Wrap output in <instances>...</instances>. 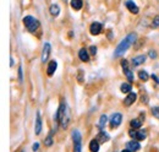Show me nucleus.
Returning a JSON list of instances; mask_svg holds the SVG:
<instances>
[{
	"mask_svg": "<svg viewBox=\"0 0 159 152\" xmlns=\"http://www.w3.org/2000/svg\"><path fill=\"white\" fill-rule=\"evenodd\" d=\"M89 151L91 152H98L99 151V141L97 139L92 140L89 142Z\"/></svg>",
	"mask_w": 159,
	"mask_h": 152,
	"instance_id": "nucleus-15",
	"label": "nucleus"
},
{
	"mask_svg": "<svg viewBox=\"0 0 159 152\" xmlns=\"http://www.w3.org/2000/svg\"><path fill=\"white\" fill-rule=\"evenodd\" d=\"M148 55L152 58V59H156L157 58V53L154 52V50H149V53H148Z\"/></svg>",
	"mask_w": 159,
	"mask_h": 152,
	"instance_id": "nucleus-28",
	"label": "nucleus"
},
{
	"mask_svg": "<svg viewBox=\"0 0 159 152\" xmlns=\"http://www.w3.org/2000/svg\"><path fill=\"white\" fill-rule=\"evenodd\" d=\"M152 78H153V80H154L157 83H159V78L157 77V75H152Z\"/></svg>",
	"mask_w": 159,
	"mask_h": 152,
	"instance_id": "nucleus-31",
	"label": "nucleus"
},
{
	"mask_svg": "<svg viewBox=\"0 0 159 152\" xmlns=\"http://www.w3.org/2000/svg\"><path fill=\"white\" fill-rule=\"evenodd\" d=\"M79 57L80 59L82 60V61H88L89 60V55H88V52L84 49V48H82V49H80V52H79Z\"/></svg>",
	"mask_w": 159,
	"mask_h": 152,
	"instance_id": "nucleus-16",
	"label": "nucleus"
},
{
	"mask_svg": "<svg viewBox=\"0 0 159 152\" xmlns=\"http://www.w3.org/2000/svg\"><path fill=\"white\" fill-rule=\"evenodd\" d=\"M53 135H54V130H52L49 135L45 137V140H44V144H45V146H52L53 145Z\"/></svg>",
	"mask_w": 159,
	"mask_h": 152,
	"instance_id": "nucleus-19",
	"label": "nucleus"
},
{
	"mask_svg": "<svg viewBox=\"0 0 159 152\" xmlns=\"http://www.w3.org/2000/svg\"><path fill=\"white\" fill-rule=\"evenodd\" d=\"M152 27H153V28H157V27H159V15H157V16L154 17L153 22H152Z\"/></svg>",
	"mask_w": 159,
	"mask_h": 152,
	"instance_id": "nucleus-25",
	"label": "nucleus"
},
{
	"mask_svg": "<svg viewBox=\"0 0 159 152\" xmlns=\"http://www.w3.org/2000/svg\"><path fill=\"white\" fill-rule=\"evenodd\" d=\"M126 149L127 150H130L131 152H137L141 149V145H139V141H136V140H131V141H127L126 142Z\"/></svg>",
	"mask_w": 159,
	"mask_h": 152,
	"instance_id": "nucleus-6",
	"label": "nucleus"
},
{
	"mask_svg": "<svg viewBox=\"0 0 159 152\" xmlns=\"http://www.w3.org/2000/svg\"><path fill=\"white\" fill-rule=\"evenodd\" d=\"M72 141H74V152L82 151V135L77 129L72 131Z\"/></svg>",
	"mask_w": 159,
	"mask_h": 152,
	"instance_id": "nucleus-3",
	"label": "nucleus"
},
{
	"mask_svg": "<svg viewBox=\"0 0 159 152\" xmlns=\"http://www.w3.org/2000/svg\"><path fill=\"white\" fill-rule=\"evenodd\" d=\"M130 125H131L132 129H139L141 125H142V123H141V120H139V119H134V120L130 121Z\"/></svg>",
	"mask_w": 159,
	"mask_h": 152,
	"instance_id": "nucleus-22",
	"label": "nucleus"
},
{
	"mask_svg": "<svg viewBox=\"0 0 159 152\" xmlns=\"http://www.w3.org/2000/svg\"><path fill=\"white\" fill-rule=\"evenodd\" d=\"M122 152H131L130 150H127V149H125V150H122Z\"/></svg>",
	"mask_w": 159,
	"mask_h": 152,
	"instance_id": "nucleus-32",
	"label": "nucleus"
},
{
	"mask_svg": "<svg viewBox=\"0 0 159 152\" xmlns=\"http://www.w3.org/2000/svg\"><path fill=\"white\" fill-rule=\"evenodd\" d=\"M136 39H137V35H136V33H130V35H127V36L118 44V47H116V49H115V52H114V57H120V55H122V54L136 42Z\"/></svg>",
	"mask_w": 159,
	"mask_h": 152,
	"instance_id": "nucleus-1",
	"label": "nucleus"
},
{
	"mask_svg": "<svg viewBox=\"0 0 159 152\" xmlns=\"http://www.w3.org/2000/svg\"><path fill=\"white\" fill-rule=\"evenodd\" d=\"M89 49H91V53H92L93 55H96V53H97V48H96L94 45H92V47H91Z\"/></svg>",
	"mask_w": 159,
	"mask_h": 152,
	"instance_id": "nucleus-30",
	"label": "nucleus"
},
{
	"mask_svg": "<svg viewBox=\"0 0 159 152\" xmlns=\"http://www.w3.org/2000/svg\"><path fill=\"white\" fill-rule=\"evenodd\" d=\"M32 150H33L34 152L38 151V150H39V142H34L33 146H32Z\"/></svg>",
	"mask_w": 159,
	"mask_h": 152,
	"instance_id": "nucleus-27",
	"label": "nucleus"
},
{
	"mask_svg": "<svg viewBox=\"0 0 159 152\" xmlns=\"http://www.w3.org/2000/svg\"><path fill=\"white\" fill-rule=\"evenodd\" d=\"M50 44L47 42L44 43V47H43V52H42V63H45L48 59H49V54H50Z\"/></svg>",
	"mask_w": 159,
	"mask_h": 152,
	"instance_id": "nucleus-8",
	"label": "nucleus"
},
{
	"mask_svg": "<svg viewBox=\"0 0 159 152\" xmlns=\"http://www.w3.org/2000/svg\"><path fill=\"white\" fill-rule=\"evenodd\" d=\"M42 131V118H40V112H37V118H36V128H34V133L36 135H39Z\"/></svg>",
	"mask_w": 159,
	"mask_h": 152,
	"instance_id": "nucleus-11",
	"label": "nucleus"
},
{
	"mask_svg": "<svg viewBox=\"0 0 159 152\" xmlns=\"http://www.w3.org/2000/svg\"><path fill=\"white\" fill-rule=\"evenodd\" d=\"M146 136H147V134L144 133V131H142V130H139V131L136 133V139L139 140V141L144 140V139H146Z\"/></svg>",
	"mask_w": 159,
	"mask_h": 152,
	"instance_id": "nucleus-23",
	"label": "nucleus"
},
{
	"mask_svg": "<svg viewBox=\"0 0 159 152\" xmlns=\"http://www.w3.org/2000/svg\"><path fill=\"white\" fill-rule=\"evenodd\" d=\"M50 14H52L53 16H58V15L60 14L59 5H57V4H53V5L50 6Z\"/></svg>",
	"mask_w": 159,
	"mask_h": 152,
	"instance_id": "nucleus-20",
	"label": "nucleus"
},
{
	"mask_svg": "<svg viewBox=\"0 0 159 152\" xmlns=\"http://www.w3.org/2000/svg\"><path fill=\"white\" fill-rule=\"evenodd\" d=\"M158 108H159V107H158Z\"/></svg>",
	"mask_w": 159,
	"mask_h": 152,
	"instance_id": "nucleus-33",
	"label": "nucleus"
},
{
	"mask_svg": "<svg viewBox=\"0 0 159 152\" xmlns=\"http://www.w3.org/2000/svg\"><path fill=\"white\" fill-rule=\"evenodd\" d=\"M96 139L99 141V144H104V142H108L110 137H109V135H108L107 133H104L103 130H100V133L97 135V137H96Z\"/></svg>",
	"mask_w": 159,
	"mask_h": 152,
	"instance_id": "nucleus-13",
	"label": "nucleus"
},
{
	"mask_svg": "<svg viewBox=\"0 0 159 152\" xmlns=\"http://www.w3.org/2000/svg\"><path fill=\"white\" fill-rule=\"evenodd\" d=\"M126 7L130 10V12H132V14H139V6H137L132 0L126 1Z\"/></svg>",
	"mask_w": 159,
	"mask_h": 152,
	"instance_id": "nucleus-10",
	"label": "nucleus"
},
{
	"mask_svg": "<svg viewBox=\"0 0 159 152\" xmlns=\"http://www.w3.org/2000/svg\"><path fill=\"white\" fill-rule=\"evenodd\" d=\"M19 80H20V82H22V80H23V76H22V66L19 68Z\"/></svg>",
	"mask_w": 159,
	"mask_h": 152,
	"instance_id": "nucleus-29",
	"label": "nucleus"
},
{
	"mask_svg": "<svg viewBox=\"0 0 159 152\" xmlns=\"http://www.w3.org/2000/svg\"><path fill=\"white\" fill-rule=\"evenodd\" d=\"M107 120H108L107 115H105V114H103V115L100 116L99 123H98V128H99V130H103V129H104V126H105V124H107Z\"/></svg>",
	"mask_w": 159,
	"mask_h": 152,
	"instance_id": "nucleus-21",
	"label": "nucleus"
},
{
	"mask_svg": "<svg viewBox=\"0 0 159 152\" xmlns=\"http://www.w3.org/2000/svg\"><path fill=\"white\" fill-rule=\"evenodd\" d=\"M121 121H122V115H121V113L113 114L111 118H110V126H111V129L118 128L120 124H121Z\"/></svg>",
	"mask_w": 159,
	"mask_h": 152,
	"instance_id": "nucleus-5",
	"label": "nucleus"
},
{
	"mask_svg": "<svg viewBox=\"0 0 159 152\" xmlns=\"http://www.w3.org/2000/svg\"><path fill=\"white\" fill-rule=\"evenodd\" d=\"M57 66H58V64H57V61L55 60H52L49 64H48V69H47V74L49 76H52L54 73H55V70H57Z\"/></svg>",
	"mask_w": 159,
	"mask_h": 152,
	"instance_id": "nucleus-12",
	"label": "nucleus"
},
{
	"mask_svg": "<svg viewBox=\"0 0 159 152\" xmlns=\"http://www.w3.org/2000/svg\"><path fill=\"white\" fill-rule=\"evenodd\" d=\"M131 88H132V86H131L130 82H125V83H122L120 86V90H121L122 93H130L131 92Z\"/></svg>",
	"mask_w": 159,
	"mask_h": 152,
	"instance_id": "nucleus-17",
	"label": "nucleus"
},
{
	"mask_svg": "<svg viewBox=\"0 0 159 152\" xmlns=\"http://www.w3.org/2000/svg\"><path fill=\"white\" fill-rule=\"evenodd\" d=\"M136 98H137V95H136L135 92H130V93L127 95V97L124 99V104H125L126 107H130L131 104H134V103H135Z\"/></svg>",
	"mask_w": 159,
	"mask_h": 152,
	"instance_id": "nucleus-9",
	"label": "nucleus"
},
{
	"mask_svg": "<svg viewBox=\"0 0 159 152\" xmlns=\"http://www.w3.org/2000/svg\"><path fill=\"white\" fill-rule=\"evenodd\" d=\"M152 113H153V115H154L156 118H158V119H159V108H158V107L153 108V109H152Z\"/></svg>",
	"mask_w": 159,
	"mask_h": 152,
	"instance_id": "nucleus-26",
	"label": "nucleus"
},
{
	"mask_svg": "<svg viewBox=\"0 0 159 152\" xmlns=\"http://www.w3.org/2000/svg\"><path fill=\"white\" fill-rule=\"evenodd\" d=\"M82 5H83L82 0H71V7L75 10H81Z\"/></svg>",
	"mask_w": 159,
	"mask_h": 152,
	"instance_id": "nucleus-18",
	"label": "nucleus"
},
{
	"mask_svg": "<svg viewBox=\"0 0 159 152\" xmlns=\"http://www.w3.org/2000/svg\"><path fill=\"white\" fill-rule=\"evenodd\" d=\"M139 77L142 80V81H147V80H148V74H147L146 71L141 70V71L139 73Z\"/></svg>",
	"mask_w": 159,
	"mask_h": 152,
	"instance_id": "nucleus-24",
	"label": "nucleus"
},
{
	"mask_svg": "<svg viewBox=\"0 0 159 152\" xmlns=\"http://www.w3.org/2000/svg\"><path fill=\"white\" fill-rule=\"evenodd\" d=\"M102 30H103V27H102V25L99 22H93L91 25V27H89V32H91L92 36H98L102 32Z\"/></svg>",
	"mask_w": 159,
	"mask_h": 152,
	"instance_id": "nucleus-7",
	"label": "nucleus"
},
{
	"mask_svg": "<svg viewBox=\"0 0 159 152\" xmlns=\"http://www.w3.org/2000/svg\"><path fill=\"white\" fill-rule=\"evenodd\" d=\"M146 63V55H137L136 58L132 59V65L134 66H139Z\"/></svg>",
	"mask_w": 159,
	"mask_h": 152,
	"instance_id": "nucleus-14",
	"label": "nucleus"
},
{
	"mask_svg": "<svg viewBox=\"0 0 159 152\" xmlns=\"http://www.w3.org/2000/svg\"><path fill=\"white\" fill-rule=\"evenodd\" d=\"M23 23L31 33H36L37 30L39 28V21L33 16H25L23 17Z\"/></svg>",
	"mask_w": 159,
	"mask_h": 152,
	"instance_id": "nucleus-2",
	"label": "nucleus"
},
{
	"mask_svg": "<svg viewBox=\"0 0 159 152\" xmlns=\"http://www.w3.org/2000/svg\"><path fill=\"white\" fill-rule=\"evenodd\" d=\"M121 66H122V70H124V74L126 76V78L130 81V82H132L134 81V73L129 69V63H127V60H121Z\"/></svg>",
	"mask_w": 159,
	"mask_h": 152,
	"instance_id": "nucleus-4",
	"label": "nucleus"
}]
</instances>
